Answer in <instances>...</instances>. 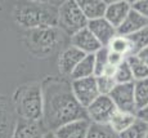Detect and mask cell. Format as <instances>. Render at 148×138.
<instances>
[{"mask_svg":"<svg viewBox=\"0 0 148 138\" xmlns=\"http://www.w3.org/2000/svg\"><path fill=\"white\" fill-rule=\"evenodd\" d=\"M136 117L140 119L142 121H144L148 125V105L144 108H142V110H139L138 112H136Z\"/></svg>","mask_w":148,"mask_h":138,"instance_id":"obj_32","label":"cell"},{"mask_svg":"<svg viewBox=\"0 0 148 138\" xmlns=\"http://www.w3.org/2000/svg\"><path fill=\"white\" fill-rule=\"evenodd\" d=\"M108 50L107 47H102L97 53H94V76H102L108 66Z\"/></svg>","mask_w":148,"mask_h":138,"instance_id":"obj_25","label":"cell"},{"mask_svg":"<svg viewBox=\"0 0 148 138\" xmlns=\"http://www.w3.org/2000/svg\"><path fill=\"white\" fill-rule=\"evenodd\" d=\"M71 47L81 50L84 54H94L101 49L102 45L88 30V27H85L71 36Z\"/></svg>","mask_w":148,"mask_h":138,"instance_id":"obj_11","label":"cell"},{"mask_svg":"<svg viewBox=\"0 0 148 138\" xmlns=\"http://www.w3.org/2000/svg\"><path fill=\"white\" fill-rule=\"evenodd\" d=\"M135 56L138 57V58L140 59V61L143 62L144 65H146L147 67H148V47L143 48V49H142V50H139L138 53L135 54Z\"/></svg>","mask_w":148,"mask_h":138,"instance_id":"obj_31","label":"cell"},{"mask_svg":"<svg viewBox=\"0 0 148 138\" xmlns=\"http://www.w3.org/2000/svg\"><path fill=\"white\" fill-rule=\"evenodd\" d=\"M130 10H132V3L126 0H116L112 3H107L104 18L115 28H117L126 18Z\"/></svg>","mask_w":148,"mask_h":138,"instance_id":"obj_12","label":"cell"},{"mask_svg":"<svg viewBox=\"0 0 148 138\" xmlns=\"http://www.w3.org/2000/svg\"><path fill=\"white\" fill-rule=\"evenodd\" d=\"M126 63L129 65L130 70H132L134 81L144 80V79L148 77V67L135 56V54H130V56H127L126 57Z\"/></svg>","mask_w":148,"mask_h":138,"instance_id":"obj_20","label":"cell"},{"mask_svg":"<svg viewBox=\"0 0 148 138\" xmlns=\"http://www.w3.org/2000/svg\"><path fill=\"white\" fill-rule=\"evenodd\" d=\"M97 84H98V89H99L101 96H110V93L113 90V88L117 85L115 81V77L106 76V75L97 77Z\"/></svg>","mask_w":148,"mask_h":138,"instance_id":"obj_28","label":"cell"},{"mask_svg":"<svg viewBox=\"0 0 148 138\" xmlns=\"http://www.w3.org/2000/svg\"><path fill=\"white\" fill-rule=\"evenodd\" d=\"M147 132H148V125L136 117V120L129 128L125 129L124 132H121L119 134V138H144Z\"/></svg>","mask_w":148,"mask_h":138,"instance_id":"obj_22","label":"cell"},{"mask_svg":"<svg viewBox=\"0 0 148 138\" xmlns=\"http://www.w3.org/2000/svg\"><path fill=\"white\" fill-rule=\"evenodd\" d=\"M58 26L71 36L88 26L77 0H67L58 8Z\"/></svg>","mask_w":148,"mask_h":138,"instance_id":"obj_4","label":"cell"},{"mask_svg":"<svg viewBox=\"0 0 148 138\" xmlns=\"http://www.w3.org/2000/svg\"><path fill=\"white\" fill-rule=\"evenodd\" d=\"M127 39L132 45V54H136L139 50L148 47V26L142 28L138 32L127 36Z\"/></svg>","mask_w":148,"mask_h":138,"instance_id":"obj_23","label":"cell"},{"mask_svg":"<svg viewBox=\"0 0 148 138\" xmlns=\"http://www.w3.org/2000/svg\"><path fill=\"white\" fill-rule=\"evenodd\" d=\"M134 97L136 112L148 105V77L144 80L134 81Z\"/></svg>","mask_w":148,"mask_h":138,"instance_id":"obj_21","label":"cell"},{"mask_svg":"<svg viewBox=\"0 0 148 138\" xmlns=\"http://www.w3.org/2000/svg\"><path fill=\"white\" fill-rule=\"evenodd\" d=\"M89 128H90L89 120L81 119L62 125L61 128H58L54 132V134L57 136V138H86Z\"/></svg>","mask_w":148,"mask_h":138,"instance_id":"obj_15","label":"cell"},{"mask_svg":"<svg viewBox=\"0 0 148 138\" xmlns=\"http://www.w3.org/2000/svg\"><path fill=\"white\" fill-rule=\"evenodd\" d=\"M42 124L47 132H56L75 120L88 119L86 110L72 93L71 83L58 77H48L42 83Z\"/></svg>","mask_w":148,"mask_h":138,"instance_id":"obj_1","label":"cell"},{"mask_svg":"<svg viewBox=\"0 0 148 138\" xmlns=\"http://www.w3.org/2000/svg\"><path fill=\"white\" fill-rule=\"evenodd\" d=\"M13 114L8 107L7 102L0 97V138L12 137V132L14 128Z\"/></svg>","mask_w":148,"mask_h":138,"instance_id":"obj_17","label":"cell"},{"mask_svg":"<svg viewBox=\"0 0 148 138\" xmlns=\"http://www.w3.org/2000/svg\"><path fill=\"white\" fill-rule=\"evenodd\" d=\"M77 4L81 12L84 13L85 18L88 19V22L104 18L107 1H103V0H77Z\"/></svg>","mask_w":148,"mask_h":138,"instance_id":"obj_16","label":"cell"},{"mask_svg":"<svg viewBox=\"0 0 148 138\" xmlns=\"http://www.w3.org/2000/svg\"><path fill=\"white\" fill-rule=\"evenodd\" d=\"M144 138H148V132H147V134H146V137H144Z\"/></svg>","mask_w":148,"mask_h":138,"instance_id":"obj_34","label":"cell"},{"mask_svg":"<svg viewBox=\"0 0 148 138\" xmlns=\"http://www.w3.org/2000/svg\"><path fill=\"white\" fill-rule=\"evenodd\" d=\"M42 138H57V136L54 134V132H47Z\"/></svg>","mask_w":148,"mask_h":138,"instance_id":"obj_33","label":"cell"},{"mask_svg":"<svg viewBox=\"0 0 148 138\" xmlns=\"http://www.w3.org/2000/svg\"><path fill=\"white\" fill-rule=\"evenodd\" d=\"M132 8L148 19V0H138V1L132 3Z\"/></svg>","mask_w":148,"mask_h":138,"instance_id":"obj_29","label":"cell"},{"mask_svg":"<svg viewBox=\"0 0 148 138\" xmlns=\"http://www.w3.org/2000/svg\"><path fill=\"white\" fill-rule=\"evenodd\" d=\"M116 111H117V108L113 105L110 96H99L86 108V115H88V120L92 124L108 125V123L112 119L113 114Z\"/></svg>","mask_w":148,"mask_h":138,"instance_id":"obj_7","label":"cell"},{"mask_svg":"<svg viewBox=\"0 0 148 138\" xmlns=\"http://www.w3.org/2000/svg\"><path fill=\"white\" fill-rule=\"evenodd\" d=\"M107 48L110 52L121 54V56H124V57H127L132 54V45H130L129 39L125 38V36L117 35L116 38H113V40L110 43V45H108Z\"/></svg>","mask_w":148,"mask_h":138,"instance_id":"obj_24","label":"cell"},{"mask_svg":"<svg viewBox=\"0 0 148 138\" xmlns=\"http://www.w3.org/2000/svg\"><path fill=\"white\" fill-rule=\"evenodd\" d=\"M147 26H148V19L144 18L142 14L135 12L132 8V10H130L129 14L126 16V18L116 28V31H117L119 36H125V38H127V36L138 32V31H140L142 28L147 27Z\"/></svg>","mask_w":148,"mask_h":138,"instance_id":"obj_13","label":"cell"},{"mask_svg":"<svg viewBox=\"0 0 148 138\" xmlns=\"http://www.w3.org/2000/svg\"><path fill=\"white\" fill-rule=\"evenodd\" d=\"M14 19L27 30L58 26V8L48 3H19L14 9Z\"/></svg>","mask_w":148,"mask_h":138,"instance_id":"obj_2","label":"cell"},{"mask_svg":"<svg viewBox=\"0 0 148 138\" xmlns=\"http://www.w3.org/2000/svg\"><path fill=\"white\" fill-rule=\"evenodd\" d=\"M110 98L112 99L113 105L117 111L129 112L136 115L135 97H134V83L127 84H117L113 90L110 93Z\"/></svg>","mask_w":148,"mask_h":138,"instance_id":"obj_8","label":"cell"},{"mask_svg":"<svg viewBox=\"0 0 148 138\" xmlns=\"http://www.w3.org/2000/svg\"><path fill=\"white\" fill-rule=\"evenodd\" d=\"M71 88H72V93L75 96V98L77 99V102L85 110L101 96L95 76L79 80H71Z\"/></svg>","mask_w":148,"mask_h":138,"instance_id":"obj_6","label":"cell"},{"mask_svg":"<svg viewBox=\"0 0 148 138\" xmlns=\"http://www.w3.org/2000/svg\"><path fill=\"white\" fill-rule=\"evenodd\" d=\"M47 133L42 121H28L18 119L14 124L10 138H42Z\"/></svg>","mask_w":148,"mask_h":138,"instance_id":"obj_10","label":"cell"},{"mask_svg":"<svg viewBox=\"0 0 148 138\" xmlns=\"http://www.w3.org/2000/svg\"><path fill=\"white\" fill-rule=\"evenodd\" d=\"M125 59H126V57L121 56V54L113 53V52L108 53V65H111L112 67H119Z\"/></svg>","mask_w":148,"mask_h":138,"instance_id":"obj_30","label":"cell"},{"mask_svg":"<svg viewBox=\"0 0 148 138\" xmlns=\"http://www.w3.org/2000/svg\"><path fill=\"white\" fill-rule=\"evenodd\" d=\"M86 138H119V136L111 129L110 125L92 124L90 123V128Z\"/></svg>","mask_w":148,"mask_h":138,"instance_id":"obj_26","label":"cell"},{"mask_svg":"<svg viewBox=\"0 0 148 138\" xmlns=\"http://www.w3.org/2000/svg\"><path fill=\"white\" fill-rule=\"evenodd\" d=\"M58 39L57 27L34 28L27 35V45L36 57H45L57 47Z\"/></svg>","mask_w":148,"mask_h":138,"instance_id":"obj_5","label":"cell"},{"mask_svg":"<svg viewBox=\"0 0 148 138\" xmlns=\"http://www.w3.org/2000/svg\"><path fill=\"white\" fill-rule=\"evenodd\" d=\"M86 54H84L81 50L76 49L73 47L67 48L66 50H63L61 53L58 58V68L59 72L64 76H71L72 71L75 70V67L80 63V61Z\"/></svg>","mask_w":148,"mask_h":138,"instance_id":"obj_14","label":"cell"},{"mask_svg":"<svg viewBox=\"0 0 148 138\" xmlns=\"http://www.w3.org/2000/svg\"><path fill=\"white\" fill-rule=\"evenodd\" d=\"M115 81L116 84H127V83H134L133 79V74L130 70L129 65L126 63V59L121 63L119 67H116L115 71Z\"/></svg>","mask_w":148,"mask_h":138,"instance_id":"obj_27","label":"cell"},{"mask_svg":"<svg viewBox=\"0 0 148 138\" xmlns=\"http://www.w3.org/2000/svg\"><path fill=\"white\" fill-rule=\"evenodd\" d=\"M14 111L18 119L28 121H42V90L39 84L22 85L13 97Z\"/></svg>","mask_w":148,"mask_h":138,"instance_id":"obj_3","label":"cell"},{"mask_svg":"<svg viewBox=\"0 0 148 138\" xmlns=\"http://www.w3.org/2000/svg\"><path fill=\"white\" fill-rule=\"evenodd\" d=\"M88 30L94 35V38L98 40V43L102 47H108L113 38L117 36V31L106 18H99L94 21L88 22Z\"/></svg>","mask_w":148,"mask_h":138,"instance_id":"obj_9","label":"cell"},{"mask_svg":"<svg viewBox=\"0 0 148 138\" xmlns=\"http://www.w3.org/2000/svg\"><path fill=\"white\" fill-rule=\"evenodd\" d=\"M135 120H136V115H134V114L116 111V112L113 114L112 119H111L110 123H108V125H110L111 129L119 136L121 132H124L125 129L129 128Z\"/></svg>","mask_w":148,"mask_h":138,"instance_id":"obj_18","label":"cell"},{"mask_svg":"<svg viewBox=\"0 0 148 138\" xmlns=\"http://www.w3.org/2000/svg\"><path fill=\"white\" fill-rule=\"evenodd\" d=\"M90 76H94V54H86L75 67L70 77L71 80H79Z\"/></svg>","mask_w":148,"mask_h":138,"instance_id":"obj_19","label":"cell"}]
</instances>
